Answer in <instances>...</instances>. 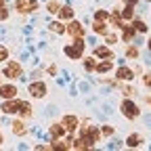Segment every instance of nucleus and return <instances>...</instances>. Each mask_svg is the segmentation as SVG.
Returning <instances> with one entry per match:
<instances>
[{"label": "nucleus", "mask_w": 151, "mask_h": 151, "mask_svg": "<svg viewBox=\"0 0 151 151\" xmlns=\"http://www.w3.org/2000/svg\"><path fill=\"white\" fill-rule=\"evenodd\" d=\"M99 137H101V130L99 128H84L80 139L76 141L73 149H88V147H92V143L99 141Z\"/></svg>", "instance_id": "obj_1"}, {"label": "nucleus", "mask_w": 151, "mask_h": 151, "mask_svg": "<svg viewBox=\"0 0 151 151\" xmlns=\"http://www.w3.org/2000/svg\"><path fill=\"white\" fill-rule=\"evenodd\" d=\"M82 50H84V40H82V38H78L73 46H67V48H65L67 57H71V59H80V57H82Z\"/></svg>", "instance_id": "obj_2"}, {"label": "nucleus", "mask_w": 151, "mask_h": 151, "mask_svg": "<svg viewBox=\"0 0 151 151\" xmlns=\"http://www.w3.org/2000/svg\"><path fill=\"white\" fill-rule=\"evenodd\" d=\"M38 4H36V0H17L15 2V9L19 11V13H29V11H34Z\"/></svg>", "instance_id": "obj_3"}, {"label": "nucleus", "mask_w": 151, "mask_h": 151, "mask_svg": "<svg viewBox=\"0 0 151 151\" xmlns=\"http://www.w3.org/2000/svg\"><path fill=\"white\" fill-rule=\"evenodd\" d=\"M122 113H124L126 118H137L139 116V107L132 103V101H124L122 103Z\"/></svg>", "instance_id": "obj_4"}, {"label": "nucleus", "mask_w": 151, "mask_h": 151, "mask_svg": "<svg viewBox=\"0 0 151 151\" xmlns=\"http://www.w3.org/2000/svg\"><path fill=\"white\" fill-rule=\"evenodd\" d=\"M4 76L6 78H11V80H15V78H19V76H21V65L19 63H9L6 67H4Z\"/></svg>", "instance_id": "obj_5"}, {"label": "nucleus", "mask_w": 151, "mask_h": 151, "mask_svg": "<svg viewBox=\"0 0 151 151\" xmlns=\"http://www.w3.org/2000/svg\"><path fill=\"white\" fill-rule=\"evenodd\" d=\"M29 94H32V97H36V99H40V97H44V94H46V86H44L42 82H34V84L29 86Z\"/></svg>", "instance_id": "obj_6"}, {"label": "nucleus", "mask_w": 151, "mask_h": 151, "mask_svg": "<svg viewBox=\"0 0 151 151\" xmlns=\"http://www.w3.org/2000/svg\"><path fill=\"white\" fill-rule=\"evenodd\" d=\"M21 107H23V101H6V103H2V111H4V113L21 111Z\"/></svg>", "instance_id": "obj_7"}, {"label": "nucleus", "mask_w": 151, "mask_h": 151, "mask_svg": "<svg viewBox=\"0 0 151 151\" xmlns=\"http://www.w3.org/2000/svg\"><path fill=\"white\" fill-rule=\"evenodd\" d=\"M67 34H71V36H76V38H82V36H84V27H82L78 21H71V23L67 25Z\"/></svg>", "instance_id": "obj_8"}, {"label": "nucleus", "mask_w": 151, "mask_h": 151, "mask_svg": "<svg viewBox=\"0 0 151 151\" xmlns=\"http://www.w3.org/2000/svg\"><path fill=\"white\" fill-rule=\"evenodd\" d=\"M63 126H65L67 132H73L76 126H78V118H76V116H65L63 118Z\"/></svg>", "instance_id": "obj_9"}, {"label": "nucleus", "mask_w": 151, "mask_h": 151, "mask_svg": "<svg viewBox=\"0 0 151 151\" xmlns=\"http://www.w3.org/2000/svg\"><path fill=\"white\" fill-rule=\"evenodd\" d=\"M17 94V88L15 86H0V97H4V99H13Z\"/></svg>", "instance_id": "obj_10"}, {"label": "nucleus", "mask_w": 151, "mask_h": 151, "mask_svg": "<svg viewBox=\"0 0 151 151\" xmlns=\"http://www.w3.org/2000/svg\"><path fill=\"white\" fill-rule=\"evenodd\" d=\"M118 78L120 80H132V78H134V73H132L128 67H120L118 69Z\"/></svg>", "instance_id": "obj_11"}, {"label": "nucleus", "mask_w": 151, "mask_h": 151, "mask_svg": "<svg viewBox=\"0 0 151 151\" xmlns=\"http://www.w3.org/2000/svg\"><path fill=\"white\" fill-rule=\"evenodd\" d=\"M94 55H97V57H103V59H113L111 50H109V48H105V46H97V50H94Z\"/></svg>", "instance_id": "obj_12"}, {"label": "nucleus", "mask_w": 151, "mask_h": 151, "mask_svg": "<svg viewBox=\"0 0 151 151\" xmlns=\"http://www.w3.org/2000/svg\"><path fill=\"white\" fill-rule=\"evenodd\" d=\"M63 132H67L65 130V126H61V124H55V126H50V134L55 137V139H59Z\"/></svg>", "instance_id": "obj_13"}, {"label": "nucleus", "mask_w": 151, "mask_h": 151, "mask_svg": "<svg viewBox=\"0 0 151 151\" xmlns=\"http://www.w3.org/2000/svg\"><path fill=\"white\" fill-rule=\"evenodd\" d=\"M132 36H134V25H126L124 27V42H130Z\"/></svg>", "instance_id": "obj_14"}, {"label": "nucleus", "mask_w": 151, "mask_h": 151, "mask_svg": "<svg viewBox=\"0 0 151 151\" xmlns=\"http://www.w3.org/2000/svg\"><path fill=\"white\" fill-rule=\"evenodd\" d=\"M111 67H113V63L107 59V61H103V63H99V65H97V71H99V73H105V71H109Z\"/></svg>", "instance_id": "obj_15"}, {"label": "nucleus", "mask_w": 151, "mask_h": 151, "mask_svg": "<svg viewBox=\"0 0 151 151\" xmlns=\"http://www.w3.org/2000/svg\"><path fill=\"white\" fill-rule=\"evenodd\" d=\"M139 145H141V137H139V134L128 137V147H139Z\"/></svg>", "instance_id": "obj_16"}, {"label": "nucleus", "mask_w": 151, "mask_h": 151, "mask_svg": "<svg viewBox=\"0 0 151 151\" xmlns=\"http://www.w3.org/2000/svg\"><path fill=\"white\" fill-rule=\"evenodd\" d=\"M13 132H15V134H23V132H25L23 122H13Z\"/></svg>", "instance_id": "obj_17"}, {"label": "nucleus", "mask_w": 151, "mask_h": 151, "mask_svg": "<svg viewBox=\"0 0 151 151\" xmlns=\"http://www.w3.org/2000/svg\"><path fill=\"white\" fill-rule=\"evenodd\" d=\"M50 29H52V32H57V34H63V32H65L63 23H59V21H55V23H50Z\"/></svg>", "instance_id": "obj_18"}, {"label": "nucleus", "mask_w": 151, "mask_h": 151, "mask_svg": "<svg viewBox=\"0 0 151 151\" xmlns=\"http://www.w3.org/2000/svg\"><path fill=\"white\" fill-rule=\"evenodd\" d=\"M61 17H63V19H71V17H73V9H69V6H63V11H61Z\"/></svg>", "instance_id": "obj_19"}, {"label": "nucleus", "mask_w": 151, "mask_h": 151, "mask_svg": "<svg viewBox=\"0 0 151 151\" xmlns=\"http://www.w3.org/2000/svg\"><path fill=\"white\" fill-rule=\"evenodd\" d=\"M94 32H97V34H105V32H107L105 23H103V21H97V23H94Z\"/></svg>", "instance_id": "obj_20"}, {"label": "nucleus", "mask_w": 151, "mask_h": 151, "mask_svg": "<svg viewBox=\"0 0 151 151\" xmlns=\"http://www.w3.org/2000/svg\"><path fill=\"white\" fill-rule=\"evenodd\" d=\"M126 57H128V59H137V57H139V50H137V48H132V46H130V48L126 50Z\"/></svg>", "instance_id": "obj_21"}, {"label": "nucleus", "mask_w": 151, "mask_h": 151, "mask_svg": "<svg viewBox=\"0 0 151 151\" xmlns=\"http://www.w3.org/2000/svg\"><path fill=\"white\" fill-rule=\"evenodd\" d=\"M107 17H109V15H107L105 11H97V13H94V19H97V21H105Z\"/></svg>", "instance_id": "obj_22"}, {"label": "nucleus", "mask_w": 151, "mask_h": 151, "mask_svg": "<svg viewBox=\"0 0 151 151\" xmlns=\"http://www.w3.org/2000/svg\"><path fill=\"white\" fill-rule=\"evenodd\" d=\"M21 116H32V107H29V103H23V107H21Z\"/></svg>", "instance_id": "obj_23"}, {"label": "nucleus", "mask_w": 151, "mask_h": 151, "mask_svg": "<svg viewBox=\"0 0 151 151\" xmlns=\"http://www.w3.org/2000/svg\"><path fill=\"white\" fill-rule=\"evenodd\" d=\"M122 17H124V19H132V9H130V6H126V9L122 11Z\"/></svg>", "instance_id": "obj_24"}, {"label": "nucleus", "mask_w": 151, "mask_h": 151, "mask_svg": "<svg viewBox=\"0 0 151 151\" xmlns=\"http://www.w3.org/2000/svg\"><path fill=\"white\" fill-rule=\"evenodd\" d=\"M134 27H137V32H145V29H147V25H145L143 21H134Z\"/></svg>", "instance_id": "obj_25"}, {"label": "nucleus", "mask_w": 151, "mask_h": 151, "mask_svg": "<svg viewBox=\"0 0 151 151\" xmlns=\"http://www.w3.org/2000/svg\"><path fill=\"white\" fill-rule=\"evenodd\" d=\"M48 11L50 13H57V11H59V4H57V2H48Z\"/></svg>", "instance_id": "obj_26"}, {"label": "nucleus", "mask_w": 151, "mask_h": 151, "mask_svg": "<svg viewBox=\"0 0 151 151\" xmlns=\"http://www.w3.org/2000/svg\"><path fill=\"white\" fill-rule=\"evenodd\" d=\"M84 65H86V69H88V71H90V69H94V61H92V59H86V61H84Z\"/></svg>", "instance_id": "obj_27"}, {"label": "nucleus", "mask_w": 151, "mask_h": 151, "mask_svg": "<svg viewBox=\"0 0 151 151\" xmlns=\"http://www.w3.org/2000/svg\"><path fill=\"white\" fill-rule=\"evenodd\" d=\"M4 59H6V48L0 46V61H4Z\"/></svg>", "instance_id": "obj_28"}, {"label": "nucleus", "mask_w": 151, "mask_h": 151, "mask_svg": "<svg viewBox=\"0 0 151 151\" xmlns=\"http://www.w3.org/2000/svg\"><path fill=\"white\" fill-rule=\"evenodd\" d=\"M103 132H105V134H111V132H113V128H109V126H105V128H103Z\"/></svg>", "instance_id": "obj_29"}, {"label": "nucleus", "mask_w": 151, "mask_h": 151, "mask_svg": "<svg viewBox=\"0 0 151 151\" xmlns=\"http://www.w3.org/2000/svg\"><path fill=\"white\" fill-rule=\"evenodd\" d=\"M145 84H147V86H151V73H149V76H145Z\"/></svg>", "instance_id": "obj_30"}, {"label": "nucleus", "mask_w": 151, "mask_h": 151, "mask_svg": "<svg viewBox=\"0 0 151 151\" xmlns=\"http://www.w3.org/2000/svg\"><path fill=\"white\" fill-rule=\"evenodd\" d=\"M0 19H6V11L4 9H0Z\"/></svg>", "instance_id": "obj_31"}, {"label": "nucleus", "mask_w": 151, "mask_h": 151, "mask_svg": "<svg viewBox=\"0 0 151 151\" xmlns=\"http://www.w3.org/2000/svg\"><path fill=\"white\" fill-rule=\"evenodd\" d=\"M134 2H137V0H128V4H134Z\"/></svg>", "instance_id": "obj_32"}, {"label": "nucleus", "mask_w": 151, "mask_h": 151, "mask_svg": "<svg viewBox=\"0 0 151 151\" xmlns=\"http://www.w3.org/2000/svg\"><path fill=\"white\" fill-rule=\"evenodd\" d=\"M2 4H4V0H0V9H2Z\"/></svg>", "instance_id": "obj_33"}, {"label": "nucleus", "mask_w": 151, "mask_h": 151, "mask_svg": "<svg viewBox=\"0 0 151 151\" xmlns=\"http://www.w3.org/2000/svg\"><path fill=\"white\" fill-rule=\"evenodd\" d=\"M149 50H151V38H149Z\"/></svg>", "instance_id": "obj_34"}, {"label": "nucleus", "mask_w": 151, "mask_h": 151, "mask_svg": "<svg viewBox=\"0 0 151 151\" xmlns=\"http://www.w3.org/2000/svg\"><path fill=\"white\" fill-rule=\"evenodd\" d=\"M0 143H2V134H0Z\"/></svg>", "instance_id": "obj_35"}]
</instances>
